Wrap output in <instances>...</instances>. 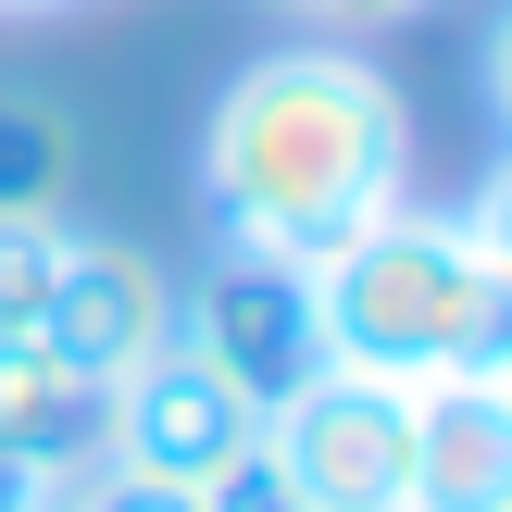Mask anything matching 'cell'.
I'll return each mask as SVG.
<instances>
[{
	"label": "cell",
	"mask_w": 512,
	"mask_h": 512,
	"mask_svg": "<svg viewBox=\"0 0 512 512\" xmlns=\"http://www.w3.org/2000/svg\"><path fill=\"white\" fill-rule=\"evenodd\" d=\"M388 200H413V100L375 50L288 38L238 63L200 125V213L225 250L313 275L338 238H363Z\"/></svg>",
	"instance_id": "1"
},
{
	"label": "cell",
	"mask_w": 512,
	"mask_h": 512,
	"mask_svg": "<svg viewBox=\"0 0 512 512\" xmlns=\"http://www.w3.org/2000/svg\"><path fill=\"white\" fill-rule=\"evenodd\" d=\"M163 338H175V275L150 263L138 238H88V225H63V275H50V300H38V350H63L75 375L113 388V375L150 363Z\"/></svg>",
	"instance_id": "6"
},
{
	"label": "cell",
	"mask_w": 512,
	"mask_h": 512,
	"mask_svg": "<svg viewBox=\"0 0 512 512\" xmlns=\"http://www.w3.org/2000/svg\"><path fill=\"white\" fill-rule=\"evenodd\" d=\"M400 512H512V375H425L413 388V475Z\"/></svg>",
	"instance_id": "7"
},
{
	"label": "cell",
	"mask_w": 512,
	"mask_h": 512,
	"mask_svg": "<svg viewBox=\"0 0 512 512\" xmlns=\"http://www.w3.org/2000/svg\"><path fill=\"white\" fill-rule=\"evenodd\" d=\"M175 338H188L200 363L250 400V413H275L300 375H325L313 275H300V263H263V250H225L200 288H175Z\"/></svg>",
	"instance_id": "4"
},
{
	"label": "cell",
	"mask_w": 512,
	"mask_h": 512,
	"mask_svg": "<svg viewBox=\"0 0 512 512\" xmlns=\"http://www.w3.org/2000/svg\"><path fill=\"white\" fill-rule=\"evenodd\" d=\"M63 512H200V488H163V475H125V463H100V475H75Z\"/></svg>",
	"instance_id": "11"
},
{
	"label": "cell",
	"mask_w": 512,
	"mask_h": 512,
	"mask_svg": "<svg viewBox=\"0 0 512 512\" xmlns=\"http://www.w3.org/2000/svg\"><path fill=\"white\" fill-rule=\"evenodd\" d=\"M38 512H63V500H38Z\"/></svg>",
	"instance_id": "16"
},
{
	"label": "cell",
	"mask_w": 512,
	"mask_h": 512,
	"mask_svg": "<svg viewBox=\"0 0 512 512\" xmlns=\"http://www.w3.org/2000/svg\"><path fill=\"white\" fill-rule=\"evenodd\" d=\"M200 512H300V500H288V475H275L263 450H238V463L200 488Z\"/></svg>",
	"instance_id": "13"
},
{
	"label": "cell",
	"mask_w": 512,
	"mask_h": 512,
	"mask_svg": "<svg viewBox=\"0 0 512 512\" xmlns=\"http://www.w3.org/2000/svg\"><path fill=\"white\" fill-rule=\"evenodd\" d=\"M238 450H263V413H250L188 338H163L150 363L113 375V438H100V463L163 475V488H213Z\"/></svg>",
	"instance_id": "5"
},
{
	"label": "cell",
	"mask_w": 512,
	"mask_h": 512,
	"mask_svg": "<svg viewBox=\"0 0 512 512\" xmlns=\"http://www.w3.org/2000/svg\"><path fill=\"white\" fill-rule=\"evenodd\" d=\"M263 463L288 475L300 512H400V475H413V388L388 375H300L263 413Z\"/></svg>",
	"instance_id": "3"
},
{
	"label": "cell",
	"mask_w": 512,
	"mask_h": 512,
	"mask_svg": "<svg viewBox=\"0 0 512 512\" xmlns=\"http://www.w3.org/2000/svg\"><path fill=\"white\" fill-rule=\"evenodd\" d=\"M38 500H63V488H50V475H25L13 450H0V512H38Z\"/></svg>",
	"instance_id": "14"
},
{
	"label": "cell",
	"mask_w": 512,
	"mask_h": 512,
	"mask_svg": "<svg viewBox=\"0 0 512 512\" xmlns=\"http://www.w3.org/2000/svg\"><path fill=\"white\" fill-rule=\"evenodd\" d=\"M0 13H63V0H0Z\"/></svg>",
	"instance_id": "15"
},
{
	"label": "cell",
	"mask_w": 512,
	"mask_h": 512,
	"mask_svg": "<svg viewBox=\"0 0 512 512\" xmlns=\"http://www.w3.org/2000/svg\"><path fill=\"white\" fill-rule=\"evenodd\" d=\"M75 188V113L38 88H0V213H63Z\"/></svg>",
	"instance_id": "9"
},
{
	"label": "cell",
	"mask_w": 512,
	"mask_h": 512,
	"mask_svg": "<svg viewBox=\"0 0 512 512\" xmlns=\"http://www.w3.org/2000/svg\"><path fill=\"white\" fill-rule=\"evenodd\" d=\"M50 275H63V213H0V338H38Z\"/></svg>",
	"instance_id": "10"
},
{
	"label": "cell",
	"mask_w": 512,
	"mask_h": 512,
	"mask_svg": "<svg viewBox=\"0 0 512 512\" xmlns=\"http://www.w3.org/2000/svg\"><path fill=\"white\" fill-rule=\"evenodd\" d=\"M100 438H113V388L38 338H0V450L50 488H75V475H100Z\"/></svg>",
	"instance_id": "8"
},
{
	"label": "cell",
	"mask_w": 512,
	"mask_h": 512,
	"mask_svg": "<svg viewBox=\"0 0 512 512\" xmlns=\"http://www.w3.org/2000/svg\"><path fill=\"white\" fill-rule=\"evenodd\" d=\"M512 200L475 188L463 213L388 200L363 238H338L313 263V313H325V363L425 388V375H475L512 350Z\"/></svg>",
	"instance_id": "2"
},
{
	"label": "cell",
	"mask_w": 512,
	"mask_h": 512,
	"mask_svg": "<svg viewBox=\"0 0 512 512\" xmlns=\"http://www.w3.org/2000/svg\"><path fill=\"white\" fill-rule=\"evenodd\" d=\"M263 13H288V25H313V38H375V25H413L425 0H263Z\"/></svg>",
	"instance_id": "12"
}]
</instances>
